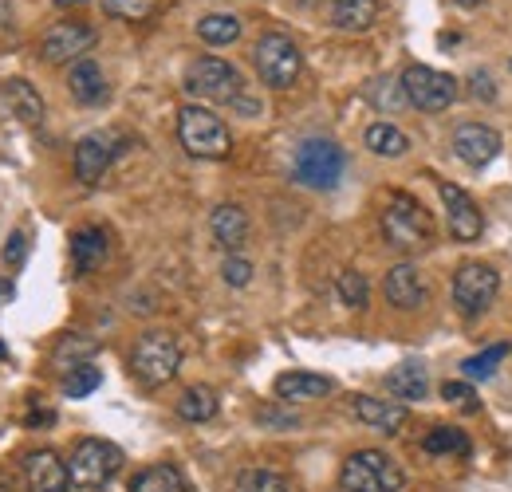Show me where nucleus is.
Returning a JSON list of instances; mask_svg holds the SVG:
<instances>
[{"mask_svg": "<svg viewBox=\"0 0 512 492\" xmlns=\"http://www.w3.org/2000/svg\"><path fill=\"white\" fill-rule=\"evenodd\" d=\"M383 237L390 248L414 256V252H426V248L438 241V229H434V217L422 209L418 197L410 193H390L383 209Z\"/></svg>", "mask_w": 512, "mask_h": 492, "instance_id": "1", "label": "nucleus"}, {"mask_svg": "<svg viewBox=\"0 0 512 492\" xmlns=\"http://www.w3.org/2000/svg\"><path fill=\"white\" fill-rule=\"evenodd\" d=\"M402 485H406V477H402L398 461L383 449H359L339 469L343 492H402Z\"/></svg>", "mask_w": 512, "mask_h": 492, "instance_id": "2", "label": "nucleus"}, {"mask_svg": "<svg viewBox=\"0 0 512 492\" xmlns=\"http://www.w3.org/2000/svg\"><path fill=\"white\" fill-rule=\"evenodd\" d=\"M253 63L256 75L264 79V87H272V91L296 87V79L304 71V56H300V48H296V40L288 32H264L256 40Z\"/></svg>", "mask_w": 512, "mask_h": 492, "instance_id": "3", "label": "nucleus"}, {"mask_svg": "<svg viewBox=\"0 0 512 492\" xmlns=\"http://www.w3.org/2000/svg\"><path fill=\"white\" fill-rule=\"evenodd\" d=\"M178 138L186 146V154L193 158H229L233 150V134L221 123V115H213L209 107H182L178 111Z\"/></svg>", "mask_w": 512, "mask_h": 492, "instance_id": "4", "label": "nucleus"}, {"mask_svg": "<svg viewBox=\"0 0 512 492\" xmlns=\"http://www.w3.org/2000/svg\"><path fill=\"white\" fill-rule=\"evenodd\" d=\"M182 367V347L170 331H146L138 343H134V355H130V370L142 386H166Z\"/></svg>", "mask_w": 512, "mask_h": 492, "instance_id": "5", "label": "nucleus"}, {"mask_svg": "<svg viewBox=\"0 0 512 492\" xmlns=\"http://www.w3.org/2000/svg\"><path fill=\"white\" fill-rule=\"evenodd\" d=\"M193 99H205V103H237L241 91H245V79L233 63L217 60V56H201L186 67V83Z\"/></svg>", "mask_w": 512, "mask_h": 492, "instance_id": "6", "label": "nucleus"}, {"mask_svg": "<svg viewBox=\"0 0 512 492\" xmlns=\"http://www.w3.org/2000/svg\"><path fill=\"white\" fill-rule=\"evenodd\" d=\"M123 469V449L103 441V437H87L75 445L71 461H67V473H71V485L79 489H103L115 473Z\"/></svg>", "mask_w": 512, "mask_h": 492, "instance_id": "7", "label": "nucleus"}, {"mask_svg": "<svg viewBox=\"0 0 512 492\" xmlns=\"http://www.w3.org/2000/svg\"><path fill=\"white\" fill-rule=\"evenodd\" d=\"M343 166H347L343 146H335L331 138H308L296 150L292 174H296V182L308 185V189H335L339 178H343Z\"/></svg>", "mask_w": 512, "mask_h": 492, "instance_id": "8", "label": "nucleus"}, {"mask_svg": "<svg viewBox=\"0 0 512 492\" xmlns=\"http://www.w3.org/2000/svg\"><path fill=\"white\" fill-rule=\"evenodd\" d=\"M497 292H501V272L481 264V260H469V264H461L453 272V304H457V311L465 319L485 315V311L493 308Z\"/></svg>", "mask_w": 512, "mask_h": 492, "instance_id": "9", "label": "nucleus"}, {"mask_svg": "<svg viewBox=\"0 0 512 492\" xmlns=\"http://www.w3.org/2000/svg\"><path fill=\"white\" fill-rule=\"evenodd\" d=\"M402 91H406V99H410L418 111H426V115L446 111L449 103L457 99L453 75H449V71H434V67H426V63H410V67L402 71Z\"/></svg>", "mask_w": 512, "mask_h": 492, "instance_id": "10", "label": "nucleus"}, {"mask_svg": "<svg viewBox=\"0 0 512 492\" xmlns=\"http://www.w3.org/2000/svg\"><path fill=\"white\" fill-rule=\"evenodd\" d=\"M438 193H442V205H446V225L453 241H461V245L477 241L485 233V217H481L477 201L453 182H438Z\"/></svg>", "mask_w": 512, "mask_h": 492, "instance_id": "11", "label": "nucleus"}, {"mask_svg": "<svg viewBox=\"0 0 512 492\" xmlns=\"http://www.w3.org/2000/svg\"><path fill=\"white\" fill-rule=\"evenodd\" d=\"M95 48V28L79 24V20H60L44 32V44H40V56L48 63H67L79 60L83 52Z\"/></svg>", "mask_w": 512, "mask_h": 492, "instance_id": "12", "label": "nucleus"}, {"mask_svg": "<svg viewBox=\"0 0 512 492\" xmlns=\"http://www.w3.org/2000/svg\"><path fill=\"white\" fill-rule=\"evenodd\" d=\"M115 150H119V146H115V134H107V130H95V134L79 138V142H75V178L83 185H95L111 170Z\"/></svg>", "mask_w": 512, "mask_h": 492, "instance_id": "13", "label": "nucleus"}, {"mask_svg": "<svg viewBox=\"0 0 512 492\" xmlns=\"http://www.w3.org/2000/svg\"><path fill=\"white\" fill-rule=\"evenodd\" d=\"M453 154L465 162V166H489L497 154H501V134L493 126L481 123H465L453 130Z\"/></svg>", "mask_w": 512, "mask_h": 492, "instance_id": "14", "label": "nucleus"}, {"mask_svg": "<svg viewBox=\"0 0 512 492\" xmlns=\"http://www.w3.org/2000/svg\"><path fill=\"white\" fill-rule=\"evenodd\" d=\"M383 292H386V304L398 311H418L426 304V280H422V272L410 260H402V264H394L386 272Z\"/></svg>", "mask_w": 512, "mask_h": 492, "instance_id": "15", "label": "nucleus"}, {"mask_svg": "<svg viewBox=\"0 0 512 492\" xmlns=\"http://www.w3.org/2000/svg\"><path fill=\"white\" fill-rule=\"evenodd\" d=\"M24 481L28 492H67L71 489V473L52 449H36L24 457Z\"/></svg>", "mask_w": 512, "mask_h": 492, "instance_id": "16", "label": "nucleus"}, {"mask_svg": "<svg viewBox=\"0 0 512 492\" xmlns=\"http://www.w3.org/2000/svg\"><path fill=\"white\" fill-rule=\"evenodd\" d=\"M355 418L363 422V426H371V430L379 433H398L406 426V406L402 402H390V398H371V394H359L355 398Z\"/></svg>", "mask_w": 512, "mask_h": 492, "instance_id": "17", "label": "nucleus"}, {"mask_svg": "<svg viewBox=\"0 0 512 492\" xmlns=\"http://www.w3.org/2000/svg\"><path fill=\"white\" fill-rule=\"evenodd\" d=\"M335 390V382L327 374H308V370H288L276 378V398L280 402H316Z\"/></svg>", "mask_w": 512, "mask_h": 492, "instance_id": "18", "label": "nucleus"}, {"mask_svg": "<svg viewBox=\"0 0 512 492\" xmlns=\"http://www.w3.org/2000/svg\"><path fill=\"white\" fill-rule=\"evenodd\" d=\"M209 229H213V241L225 252H237L249 241V213L241 205H217L209 217Z\"/></svg>", "mask_w": 512, "mask_h": 492, "instance_id": "19", "label": "nucleus"}, {"mask_svg": "<svg viewBox=\"0 0 512 492\" xmlns=\"http://www.w3.org/2000/svg\"><path fill=\"white\" fill-rule=\"evenodd\" d=\"M67 91L75 95V103H103L107 99V79H103V67L95 60H75L67 71Z\"/></svg>", "mask_w": 512, "mask_h": 492, "instance_id": "20", "label": "nucleus"}, {"mask_svg": "<svg viewBox=\"0 0 512 492\" xmlns=\"http://www.w3.org/2000/svg\"><path fill=\"white\" fill-rule=\"evenodd\" d=\"M107 252H111V241H107V233L103 229H79L75 237H71V260H75V272L79 276H87V272H95L103 260H107Z\"/></svg>", "mask_w": 512, "mask_h": 492, "instance_id": "21", "label": "nucleus"}, {"mask_svg": "<svg viewBox=\"0 0 512 492\" xmlns=\"http://www.w3.org/2000/svg\"><path fill=\"white\" fill-rule=\"evenodd\" d=\"M386 386H390L394 398H402V406L406 402H422L430 394V374H426L422 363H402V367H394L386 374Z\"/></svg>", "mask_w": 512, "mask_h": 492, "instance_id": "22", "label": "nucleus"}, {"mask_svg": "<svg viewBox=\"0 0 512 492\" xmlns=\"http://www.w3.org/2000/svg\"><path fill=\"white\" fill-rule=\"evenodd\" d=\"M4 103L12 107V115H16L20 123L36 126L44 119V99H40V91H36L28 79H8V83H4Z\"/></svg>", "mask_w": 512, "mask_h": 492, "instance_id": "23", "label": "nucleus"}, {"mask_svg": "<svg viewBox=\"0 0 512 492\" xmlns=\"http://www.w3.org/2000/svg\"><path fill=\"white\" fill-rule=\"evenodd\" d=\"M379 16V0H331V24L339 32H367Z\"/></svg>", "mask_w": 512, "mask_h": 492, "instance_id": "24", "label": "nucleus"}, {"mask_svg": "<svg viewBox=\"0 0 512 492\" xmlns=\"http://www.w3.org/2000/svg\"><path fill=\"white\" fill-rule=\"evenodd\" d=\"M363 142H367V150L379 154V158H402V154L410 150V138L390 123H371L367 134H363Z\"/></svg>", "mask_w": 512, "mask_h": 492, "instance_id": "25", "label": "nucleus"}, {"mask_svg": "<svg viewBox=\"0 0 512 492\" xmlns=\"http://www.w3.org/2000/svg\"><path fill=\"white\" fill-rule=\"evenodd\" d=\"M130 492H190V489H186L182 469H174V465H150V469H142L134 477Z\"/></svg>", "mask_w": 512, "mask_h": 492, "instance_id": "26", "label": "nucleus"}, {"mask_svg": "<svg viewBox=\"0 0 512 492\" xmlns=\"http://www.w3.org/2000/svg\"><path fill=\"white\" fill-rule=\"evenodd\" d=\"M197 36L205 44H213V48H225V44H233L241 36V20L233 12H209V16L197 20Z\"/></svg>", "mask_w": 512, "mask_h": 492, "instance_id": "27", "label": "nucleus"}, {"mask_svg": "<svg viewBox=\"0 0 512 492\" xmlns=\"http://www.w3.org/2000/svg\"><path fill=\"white\" fill-rule=\"evenodd\" d=\"M422 449L430 457H449V453H469V433L453 430V426H434V430L422 437Z\"/></svg>", "mask_w": 512, "mask_h": 492, "instance_id": "28", "label": "nucleus"}, {"mask_svg": "<svg viewBox=\"0 0 512 492\" xmlns=\"http://www.w3.org/2000/svg\"><path fill=\"white\" fill-rule=\"evenodd\" d=\"M217 394L209 390V386H190L182 398H178V414L186 418V422H209L213 414H217Z\"/></svg>", "mask_w": 512, "mask_h": 492, "instance_id": "29", "label": "nucleus"}, {"mask_svg": "<svg viewBox=\"0 0 512 492\" xmlns=\"http://www.w3.org/2000/svg\"><path fill=\"white\" fill-rule=\"evenodd\" d=\"M233 492H296V485L276 469H245Z\"/></svg>", "mask_w": 512, "mask_h": 492, "instance_id": "30", "label": "nucleus"}, {"mask_svg": "<svg viewBox=\"0 0 512 492\" xmlns=\"http://www.w3.org/2000/svg\"><path fill=\"white\" fill-rule=\"evenodd\" d=\"M509 355V343H497V347H485L481 355H473V359H465L461 363V374L469 378V382H481V378H493L497 367H501V359Z\"/></svg>", "mask_w": 512, "mask_h": 492, "instance_id": "31", "label": "nucleus"}, {"mask_svg": "<svg viewBox=\"0 0 512 492\" xmlns=\"http://www.w3.org/2000/svg\"><path fill=\"white\" fill-rule=\"evenodd\" d=\"M95 351H99V343H95V339H75V335H64V339H60V347H56V367L67 374V370L83 367Z\"/></svg>", "mask_w": 512, "mask_h": 492, "instance_id": "32", "label": "nucleus"}, {"mask_svg": "<svg viewBox=\"0 0 512 492\" xmlns=\"http://www.w3.org/2000/svg\"><path fill=\"white\" fill-rule=\"evenodd\" d=\"M99 382H103V374H99V367H91V363L67 370L64 374V398H87V394H95V390H99Z\"/></svg>", "mask_w": 512, "mask_h": 492, "instance_id": "33", "label": "nucleus"}, {"mask_svg": "<svg viewBox=\"0 0 512 492\" xmlns=\"http://www.w3.org/2000/svg\"><path fill=\"white\" fill-rule=\"evenodd\" d=\"M367 296H371V288H367V276L363 272H355V268L339 272V300L347 308H367Z\"/></svg>", "mask_w": 512, "mask_h": 492, "instance_id": "34", "label": "nucleus"}, {"mask_svg": "<svg viewBox=\"0 0 512 492\" xmlns=\"http://www.w3.org/2000/svg\"><path fill=\"white\" fill-rule=\"evenodd\" d=\"M371 103H375L379 111H398V107L410 103V99H406V91H402V79H379V83H371Z\"/></svg>", "mask_w": 512, "mask_h": 492, "instance_id": "35", "label": "nucleus"}, {"mask_svg": "<svg viewBox=\"0 0 512 492\" xmlns=\"http://www.w3.org/2000/svg\"><path fill=\"white\" fill-rule=\"evenodd\" d=\"M154 8H158V0H103V12L119 16V20H146Z\"/></svg>", "mask_w": 512, "mask_h": 492, "instance_id": "36", "label": "nucleus"}, {"mask_svg": "<svg viewBox=\"0 0 512 492\" xmlns=\"http://www.w3.org/2000/svg\"><path fill=\"white\" fill-rule=\"evenodd\" d=\"M221 276H225V284L229 288H245L249 280H253V264L245 260V256H225V264H221Z\"/></svg>", "mask_w": 512, "mask_h": 492, "instance_id": "37", "label": "nucleus"}, {"mask_svg": "<svg viewBox=\"0 0 512 492\" xmlns=\"http://www.w3.org/2000/svg\"><path fill=\"white\" fill-rule=\"evenodd\" d=\"M0 256H4V264H8V268H20V264L28 260V233H24V229H16V233L8 237V245H4Z\"/></svg>", "mask_w": 512, "mask_h": 492, "instance_id": "38", "label": "nucleus"}, {"mask_svg": "<svg viewBox=\"0 0 512 492\" xmlns=\"http://www.w3.org/2000/svg\"><path fill=\"white\" fill-rule=\"evenodd\" d=\"M442 398L465 406V410H477V394L469 390V382H442Z\"/></svg>", "mask_w": 512, "mask_h": 492, "instance_id": "39", "label": "nucleus"}, {"mask_svg": "<svg viewBox=\"0 0 512 492\" xmlns=\"http://www.w3.org/2000/svg\"><path fill=\"white\" fill-rule=\"evenodd\" d=\"M260 422H272V426H300L296 414H276V410H260Z\"/></svg>", "mask_w": 512, "mask_h": 492, "instance_id": "40", "label": "nucleus"}, {"mask_svg": "<svg viewBox=\"0 0 512 492\" xmlns=\"http://www.w3.org/2000/svg\"><path fill=\"white\" fill-rule=\"evenodd\" d=\"M473 95H477V99H493V95H497V91L489 87V75H485V71L473 75Z\"/></svg>", "mask_w": 512, "mask_h": 492, "instance_id": "41", "label": "nucleus"}, {"mask_svg": "<svg viewBox=\"0 0 512 492\" xmlns=\"http://www.w3.org/2000/svg\"><path fill=\"white\" fill-rule=\"evenodd\" d=\"M52 422H56V414H52V410H36V414L28 418V426H52Z\"/></svg>", "mask_w": 512, "mask_h": 492, "instance_id": "42", "label": "nucleus"}, {"mask_svg": "<svg viewBox=\"0 0 512 492\" xmlns=\"http://www.w3.org/2000/svg\"><path fill=\"white\" fill-rule=\"evenodd\" d=\"M12 296H16L12 280H0V308H4V304H12Z\"/></svg>", "mask_w": 512, "mask_h": 492, "instance_id": "43", "label": "nucleus"}, {"mask_svg": "<svg viewBox=\"0 0 512 492\" xmlns=\"http://www.w3.org/2000/svg\"><path fill=\"white\" fill-rule=\"evenodd\" d=\"M457 4H461V8H481L485 0H457Z\"/></svg>", "mask_w": 512, "mask_h": 492, "instance_id": "44", "label": "nucleus"}, {"mask_svg": "<svg viewBox=\"0 0 512 492\" xmlns=\"http://www.w3.org/2000/svg\"><path fill=\"white\" fill-rule=\"evenodd\" d=\"M60 8H71V4H87V0H56Z\"/></svg>", "mask_w": 512, "mask_h": 492, "instance_id": "45", "label": "nucleus"}]
</instances>
